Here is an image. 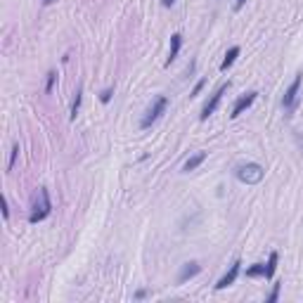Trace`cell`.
<instances>
[{
  "mask_svg": "<svg viewBox=\"0 0 303 303\" xmlns=\"http://www.w3.org/2000/svg\"><path fill=\"white\" fill-rule=\"evenodd\" d=\"M52 213V199H50V192H47V187H38V195L33 199V211L31 216H29V223L36 225L40 220H45L47 216Z\"/></svg>",
  "mask_w": 303,
  "mask_h": 303,
  "instance_id": "1",
  "label": "cell"
},
{
  "mask_svg": "<svg viewBox=\"0 0 303 303\" xmlns=\"http://www.w3.org/2000/svg\"><path fill=\"white\" fill-rule=\"evenodd\" d=\"M234 178L239 180V183H244V185H258V183L265 178V168L256 161L239 163V166L234 168Z\"/></svg>",
  "mask_w": 303,
  "mask_h": 303,
  "instance_id": "2",
  "label": "cell"
},
{
  "mask_svg": "<svg viewBox=\"0 0 303 303\" xmlns=\"http://www.w3.org/2000/svg\"><path fill=\"white\" fill-rule=\"evenodd\" d=\"M168 109V97L166 95H156L154 100H152V104H149V109L145 111V116L140 118V128L142 131H147V128H152V124H156L159 118H161V114Z\"/></svg>",
  "mask_w": 303,
  "mask_h": 303,
  "instance_id": "3",
  "label": "cell"
},
{
  "mask_svg": "<svg viewBox=\"0 0 303 303\" xmlns=\"http://www.w3.org/2000/svg\"><path fill=\"white\" fill-rule=\"evenodd\" d=\"M301 83H303V74H296V78L291 81V86L287 88V93H284V97H282V107H284V111H287V114H291V111L296 109Z\"/></svg>",
  "mask_w": 303,
  "mask_h": 303,
  "instance_id": "4",
  "label": "cell"
},
{
  "mask_svg": "<svg viewBox=\"0 0 303 303\" xmlns=\"http://www.w3.org/2000/svg\"><path fill=\"white\" fill-rule=\"evenodd\" d=\"M227 88H230V81H227V83H223V86L218 88L216 93L211 95V100L206 102V104H204L202 114H199V118H202V121H206V118H209L211 114H213V111H216V109H218V104H220V100H223V95L227 93Z\"/></svg>",
  "mask_w": 303,
  "mask_h": 303,
  "instance_id": "5",
  "label": "cell"
},
{
  "mask_svg": "<svg viewBox=\"0 0 303 303\" xmlns=\"http://www.w3.org/2000/svg\"><path fill=\"white\" fill-rule=\"evenodd\" d=\"M202 272V265L197 263V261H190V263H183V268H180V272H178V284H185L187 280H192V277H197Z\"/></svg>",
  "mask_w": 303,
  "mask_h": 303,
  "instance_id": "6",
  "label": "cell"
},
{
  "mask_svg": "<svg viewBox=\"0 0 303 303\" xmlns=\"http://www.w3.org/2000/svg\"><path fill=\"white\" fill-rule=\"evenodd\" d=\"M256 90H251V93H247V95H241L239 100L234 102V107H232V114H230V116L232 118H237L241 114V111H244V109H249L251 104H254V102H256Z\"/></svg>",
  "mask_w": 303,
  "mask_h": 303,
  "instance_id": "7",
  "label": "cell"
},
{
  "mask_svg": "<svg viewBox=\"0 0 303 303\" xmlns=\"http://www.w3.org/2000/svg\"><path fill=\"white\" fill-rule=\"evenodd\" d=\"M239 268H241V261H234L232 265H230V270L218 280V284H216V289H225V287H230V284H234V280H237V275H239Z\"/></svg>",
  "mask_w": 303,
  "mask_h": 303,
  "instance_id": "8",
  "label": "cell"
},
{
  "mask_svg": "<svg viewBox=\"0 0 303 303\" xmlns=\"http://www.w3.org/2000/svg\"><path fill=\"white\" fill-rule=\"evenodd\" d=\"M180 47H183V36L180 33H173L171 36V50H168V59H166V67H171L180 54Z\"/></svg>",
  "mask_w": 303,
  "mask_h": 303,
  "instance_id": "9",
  "label": "cell"
},
{
  "mask_svg": "<svg viewBox=\"0 0 303 303\" xmlns=\"http://www.w3.org/2000/svg\"><path fill=\"white\" fill-rule=\"evenodd\" d=\"M206 161V152H197V154H192L190 159L185 161V166H183V171L190 173V171H195V168H199L202 163Z\"/></svg>",
  "mask_w": 303,
  "mask_h": 303,
  "instance_id": "10",
  "label": "cell"
},
{
  "mask_svg": "<svg viewBox=\"0 0 303 303\" xmlns=\"http://www.w3.org/2000/svg\"><path fill=\"white\" fill-rule=\"evenodd\" d=\"M277 261H280V254H277V251H270V256H268V263H265V280H272V277H275V270H277Z\"/></svg>",
  "mask_w": 303,
  "mask_h": 303,
  "instance_id": "11",
  "label": "cell"
},
{
  "mask_svg": "<svg viewBox=\"0 0 303 303\" xmlns=\"http://www.w3.org/2000/svg\"><path fill=\"white\" fill-rule=\"evenodd\" d=\"M237 57H239V45H232V47H230V50L225 52V59L220 62V71H227V69H230Z\"/></svg>",
  "mask_w": 303,
  "mask_h": 303,
  "instance_id": "12",
  "label": "cell"
},
{
  "mask_svg": "<svg viewBox=\"0 0 303 303\" xmlns=\"http://www.w3.org/2000/svg\"><path fill=\"white\" fill-rule=\"evenodd\" d=\"M81 102H83V86H78L76 97H74V102H71V111H69V118H71V121H76L78 109H81Z\"/></svg>",
  "mask_w": 303,
  "mask_h": 303,
  "instance_id": "13",
  "label": "cell"
},
{
  "mask_svg": "<svg viewBox=\"0 0 303 303\" xmlns=\"http://www.w3.org/2000/svg\"><path fill=\"white\" fill-rule=\"evenodd\" d=\"M247 277H265V263H254L247 268Z\"/></svg>",
  "mask_w": 303,
  "mask_h": 303,
  "instance_id": "14",
  "label": "cell"
},
{
  "mask_svg": "<svg viewBox=\"0 0 303 303\" xmlns=\"http://www.w3.org/2000/svg\"><path fill=\"white\" fill-rule=\"evenodd\" d=\"M17 156H19V142H15V145H12V152H10V161H8V173L15 168Z\"/></svg>",
  "mask_w": 303,
  "mask_h": 303,
  "instance_id": "15",
  "label": "cell"
},
{
  "mask_svg": "<svg viewBox=\"0 0 303 303\" xmlns=\"http://www.w3.org/2000/svg\"><path fill=\"white\" fill-rule=\"evenodd\" d=\"M280 289H282V282H275V284H272V291H270V296H268V303H275L277 298H280Z\"/></svg>",
  "mask_w": 303,
  "mask_h": 303,
  "instance_id": "16",
  "label": "cell"
},
{
  "mask_svg": "<svg viewBox=\"0 0 303 303\" xmlns=\"http://www.w3.org/2000/svg\"><path fill=\"white\" fill-rule=\"evenodd\" d=\"M54 81H57V71H47V83H45V93H52L54 88Z\"/></svg>",
  "mask_w": 303,
  "mask_h": 303,
  "instance_id": "17",
  "label": "cell"
},
{
  "mask_svg": "<svg viewBox=\"0 0 303 303\" xmlns=\"http://www.w3.org/2000/svg\"><path fill=\"white\" fill-rule=\"evenodd\" d=\"M206 86V78H202V81H197L195 83V88H192V93H190V97H197V95L202 93V88Z\"/></svg>",
  "mask_w": 303,
  "mask_h": 303,
  "instance_id": "18",
  "label": "cell"
},
{
  "mask_svg": "<svg viewBox=\"0 0 303 303\" xmlns=\"http://www.w3.org/2000/svg\"><path fill=\"white\" fill-rule=\"evenodd\" d=\"M111 95H114V88H107V90H102V93H100V102H102V104H107V102L111 100Z\"/></svg>",
  "mask_w": 303,
  "mask_h": 303,
  "instance_id": "19",
  "label": "cell"
},
{
  "mask_svg": "<svg viewBox=\"0 0 303 303\" xmlns=\"http://www.w3.org/2000/svg\"><path fill=\"white\" fill-rule=\"evenodd\" d=\"M3 218H5V220L10 218V204H8V199H5V197H3Z\"/></svg>",
  "mask_w": 303,
  "mask_h": 303,
  "instance_id": "20",
  "label": "cell"
},
{
  "mask_svg": "<svg viewBox=\"0 0 303 303\" xmlns=\"http://www.w3.org/2000/svg\"><path fill=\"white\" fill-rule=\"evenodd\" d=\"M161 5H163V8H173V5H175V0H161Z\"/></svg>",
  "mask_w": 303,
  "mask_h": 303,
  "instance_id": "21",
  "label": "cell"
},
{
  "mask_svg": "<svg viewBox=\"0 0 303 303\" xmlns=\"http://www.w3.org/2000/svg\"><path fill=\"white\" fill-rule=\"evenodd\" d=\"M145 296H147V291H145V289H140V291H135V298H145Z\"/></svg>",
  "mask_w": 303,
  "mask_h": 303,
  "instance_id": "22",
  "label": "cell"
},
{
  "mask_svg": "<svg viewBox=\"0 0 303 303\" xmlns=\"http://www.w3.org/2000/svg\"><path fill=\"white\" fill-rule=\"evenodd\" d=\"M244 3H247V0H237V3H234V10H241L244 8Z\"/></svg>",
  "mask_w": 303,
  "mask_h": 303,
  "instance_id": "23",
  "label": "cell"
},
{
  "mask_svg": "<svg viewBox=\"0 0 303 303\" xmlns=\"http://www.w3.org/2000/svg\"><path fill=\"white\" fill-rule=\"evenodd\" d=\"M45 3H47V5H50V3H54V0H45Z\"/></svg>",
  "mask_w": 303,
  "mask_h": 303,
  "instance_id": "24",
  "label": "cell"
}]
</instances>
